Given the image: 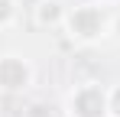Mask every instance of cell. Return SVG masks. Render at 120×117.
I'll return each instance as SVG.
<instances>
[{"mask_svg":"<svg viewBox=\"0 0 120 117\" xmlns=\"http://www.w3.org/2000/svg\"><path fill=\"white\" fill-rule=\"evenodd\" d=\"M16 20V0H0V29Z\"/></svg>","mask_w":120,"mask_h":117,"instance_id":"5","label":"cell"},{"mask_svg":"<svg viewBox=\"0 0 120 117\" xmlns=\"http://www.w3.org/2000/svg\"><path fill=\"white\" fill-rule=\"evenodd\" d=\"M33 85V65L20 55L0 58V91H26Z\"/></svg>","mask_w":120,"mask_h":117,"instance_id":"3","label":"cell"},{"mask_svg":"<svg viewBox=\"0 0 120 117\" xmlns=\"http://www.w3.org/2000/svg\"><path fill=\"white\" fill-rule=\"evenodd\" d=\"M107 111H110V117H120V85L107 88Z\"/></svg>","mask_w":120,"mask_h":117,"instance_id":"6","label":"cell"},{"mask_svg":"<svg viewBox=\"0 0 120 117\" xmlns=\"http://www.w3.org/2000/svg\"><path fill=\"white\" fill-rule=\"evenodd\" d=\"M75 42H98L107 36L110 29V13L101 3H81V7H68V16L62 26Z\"/></svg>","mask_w":120,"mask_h":117,"instance_id":"1","label":"cell"},{"mask_svg":"<svg viewBox=\"0 0 120 117\" xmlns=\"http://www.w3.org/2000/svg\"><path fill=\"white\" fill-rule=\"evenodd\" d=\"M101 7H114V3H120V0H98Z\"/></svg>","mask_w":120,"mask_h":117,"instance_id":"7","label":"cell"},{"mask_svg":"<svg viewBox=\"0 0 120 117\" xmlns=\"http://www.w3.org/2000/svg\"><path fill=\"white\" fill-rule=\"evenodd\" d=\"M68 117H110L107 111V88L94 81L78 85L68 94Z\"/></svg>","mask_w":120,"mask_h":117,"instance_id":"2","label":"cell"},{"mask_svg":"<svg viewBox=\"0 0 120 117\" xmlns=\"http://www.w3.org/2000/svg\"><path fill=\"white\" fill-rule=\"evenodd\" d=\"M33 16L39 26H65V16H68V7L62 0H39Z\"/></svg>","mask_w":120,"mask_h":117,"instance_id":"4","label":"cell"}]
</instances>
